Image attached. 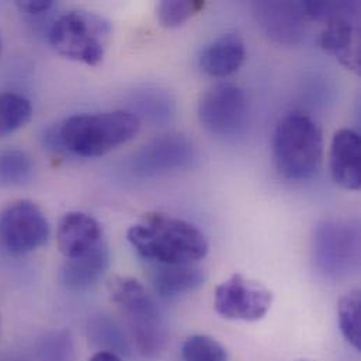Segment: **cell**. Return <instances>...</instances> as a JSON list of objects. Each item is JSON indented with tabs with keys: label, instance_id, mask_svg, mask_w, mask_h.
<instances>
[{
	"label": "cell",
	"instance_id": "cell-24",
	"mask_svg": "<svg viewBox=\"0 0 361 361\" xmlns=\"http://www.w3.org/2000/svg\"><path fill=\"white\" fill-rule=\"evenodd\" d=\"M204 1L201 0L162 1L158 6V18L164 27L176 28L183 25L192 16L200 13Z\"/></svg>",
	"mask_w": 361,
	"mask_h": 361
},
{
	"label": "cell",
	"instance_id": "cell-21",
	"mask_svg": "<svg viewBox=\"0 0 361 361\" xmlns=\"http://www.w3.org/2000/svg\"><path fill=\"white\" fill-rule=\"evenodd\" d=\"M360 311V291H352L341 298L338 308L341 332L356 350H361Z\"/></svg>",
	"mask_w": 361,
	"mask_h": 361
},
{
	"label": "cell",
	"instance_id": "cell-1",
	"mask_svg": "<svg viewBox=\"0 0 361 361\" xmlns=\"http://www.w3.org/2000/svg\"><path fill=\"white\" fill-rule=\"evenodd\" d=\"M127 238L154 264H191L208 253V242L195 225L162 212L145 215L128 229Z\"/></svg>",
	"mask_w": 361,
	"mask_h": 361
},
{
	"label": "cell",
	"instance_id": "cell-20",
	"mask_svg": "<svg viewBox=\"0 0 361 361\" xmlns=\"http://www.w3.org/2000/svg\"><path fill=\"white\" fill-rule=\"evenodd\" d=\"M31 158L20 149H0V185H21L32 175Z\"/></svg>",
	"mask_w": 361,
	"mask_h": 361
},
{
	"label": "cell",
	"instance_id": "cell-26",
	"mask_svg": "<svg viewBox=\"0 0 361 361\" xmlns=\"http://www.w3.org/2000/svg\"><path fill=\"white\" fill-rule=\"evenodd\" d=\"M54 6V1L49 0H27V1H17V7L20 11L30 14V16H37L48 11Z\"/></svg>",
	"mask_w": 361,
	"mask_h": 361
},
{
	"label": "cell",
	"instance_id": "cell-14",
	"mask_svg": "<svg viewBox=\"0 0 361 361\" xmlns=\"http://www.w3.org/2000/svg\"><path fill=\"white\" fill-rule=\"evenodd\" d=\"M331 171L334 180L352 191L360 190L361 141L353 130H339L331 147Z\"/></svg>",
	"mask_w": 361,
	"mask_h": 361
},
{
	"label": "cell",
	"instance_id": "cell-25",
	"mask_svg": "<svg viewBox=\"0 0 361 361\" xmlns=\"http://www.w3.org/2000/svg\"><path fill=\"white\" fill-rule=\"evenodd\" d=\"M138 106L141 107L142 113H145V116L148 114L151 118H154L157 121L162 120L164 117L171 116V113H172V109H171L172 102L168 97L161 96L158 92H154L152 94H149V93L144 94L140 99Z\"/></svg>",
	"mask_w": 361,
	"mask_h": 361
},
{
	"label": "cell",
	"instance_id": "cell-15",
	"mask_svg": "<svg viewBox=\"0 0 361 361\" xmlns=\"http://www.w3.org/2000/svg\"><path fill=\"white\" fill-rule=\"evenodd\" d=\"M246 47L238 34H224L209 42L200 55L201 69L214 78H226L240 69Z\"/></svg>",
	"mask_w": 361,
	"mask_h": 361
},
{
	"label": "cell",
	"instance_id": "cell-18",
	"mask_svg": "<svg viewBox=\"0 0 361 361\" xmlns=\"http://www.w3.org/2000/svg\"><path fill=\"white\" fill-rule=\"evenodd\" d=\"M89 338L100 348V352H111L118 356L128 355L131 350L130 341L127 339L121 326L107 315L94 317L89 322Z\"/></svg>",
	"mask_w": 361,
	"mask_h": 361
},
{
	"label": "cell",
	"instance_id": "cell-8",
	"mask_svg": "<svg viewBox=\"0 0 361 361\" xmlns=\"http://www.w3.org/2000/svg\"><path fill=\"white\" fill-rule=\"evenodd\" d=\"M202 127L216 137L231 138L245 133L249 120V102L245 92L229 83L208 89L198 104Z\"/></svg>",
	"mask_w": 361,
	"mask_h": 361
},
{
	"label": "cell",
	"instance_id": "cell-4",
	"mask_svg": "<svg viewBox=\"0 0 361 361\" xmlns=\"http://www.w3.org/2000/svg\"><path fill=\"white\" fill-rule=\"evenodd\" d=\"M111 297L127 319L138 353L155 357L165 346L166 326L154 298L140 281L128 277L114 280Z\"/></svg>",
	"mask_w": 361,
	"mask_h": 361
},
{
	"label": "cell",
	"instance_id": "cell-17",
	"mask_svg": "<svg viewBox=\"0 0 361 361\" xmlns=\"http://www.w3.org/2000/svg\"><path fill=\"white\" fill-rule=\"evenodd\" d=\"M205 283L201 267L191 264H155L152 284L155 293L164 300H173L195 291Z\"/></svg>",
	"mask_w": 361,
	"mask_h": 361
},
{
	"label": "cell",
	"instance_id": "cell-12",
	"mask_svg": "<svg viewBox=\"0 0 361 361\" xmlns=\"http://www.w3.org/2000/svg\"><path fill=\"white\" fill-rule=\"evenodd\" d=\"M255 17L263 32L277 44L297 45L308 30V14L302 1H257Z\"/></svg>",
	"mask_w": 361,
	"mask_h": 361
},
{
	"label": "cell",
	"instance_id": "cell-23",
	"mask_svg": "<svg viewBox=\"0 0 361 361\" xmlns=\"http://www.w3.org/2000/svg\"><path fill=\"white\" fill-rule=\"evenodd\" d=\"M183 361H228L225 348L207 335H192L181 346Z\"/></svg>",
	"mask_w": 361,
	"mask_h": 361
},
{
	"label": "cell",
	"instance_id": "cell-2",
	"mask_svg": "<svg viewBox=\"0 0 361 361\" xmlns=\"http://www.w3.org/2000/svg\"><path fill=\"white\" fill-rule=\"evenodd\" d=\"M140 126V118L131 111L114 110L72 116L59 124L56 131L63 151L96 158L131 141Z\"/></svg>",
	"mask_w": 361,
	"mask_h": 361
},
{
	"label": "cell",
	"instance_id": "cell-19",
	"mask_svg": "<svg viewBox=\"0 0 361 361\" xmlns=\"http://www.w3.org/2000/svg\"><path fill=\"white\" fill-rule=\"evenodd\" d=\"M32 117V106L21 94L0 93V138L25 127Z\"/></svg>",
	"mask_w": 361,
	"mask_h": 361
},
{
	"label": "cell",
	"instance_id": "cell-5",
	"mask_svg": "<svg viewBox=\"0 0 361 361\" xmlns=\"http://www.w3.org/2000/svg\"><path fill=\"white\" fill-rule=\"evenodd\" d=\"M111 38V24L102 16L89 11H69L61 16L49 30V44L62 56L99 65Z\"/></svg>",
	"mask_w": 361,
	"mask_h": 361
},
{
	"label": "cell",
	"instance_id": "cell-9",
	"mask_svg": "<svg viewBox=\"0 0 361 361\" xmlns=\"http://www.w3.org/2000/svg\"><path fill=\"white\" fill-rule=\"evenodd\" d=\"M48 236V221L32 201L13 202L0 214V246L10 255L30 253L41 247Z\"/></svg>",
	"mask_w": 361,
	"mask_h": 361
},
{
	"label": "cell",
	"instance_id": "cell-10",
	"mask_svg": "<svg viewBox=\"0 0 361 361\" xmlns=\"http://www.w3.org/2000/svg\"><path fill=\"white\" fill-rule=\"evenodd\" d=\"M271 302L273 294L264 286L233 274L216 287L214 308L225 319L255 322L266 317Z\"/></svg>",
	"mask_w": 361,
	"mask_h": 361
},
{
	"label": "cell",
	"instance_id": "cell-13",
	"mask_svg": "<svg viewBox=\"0 0 361 361\" xmlns=\"http://www.w3.org/2000/svg\"><path fill=\"white\" fill-rule=\"evenodd\" d=\"M58 246L66 259L83 256L103 243L100 224L85 212H68L58 226Z\"/></svg>",
	"mask_w": 361,
	"mask_h": 361
},
{
	"label": "cell",
	"instance_id": "cell-16",
	"mask_svg": "<svg viewBox=\"0 0 361 361\" xmlns=\"http://www.w3.org/2000/svg\"><path fill=\"white\" fill-rule=\"evenodd\" d=\"M109 266L110 252L103 242L83 256L66 259L61 270V281L66 288L73 291L87 290L104 276Z\"/></svg>",
	"mask_w": 361,
	"mask_h": 361
},
{
	"label": "cell",
	"instance_id": "cell-6",
	"mask_svg": "<svg viewBox=\"0 0 361 361\" xmlns=\"http://www.w3.org/2000/svg\"><path fill=\"white\" fill-rule=\"evenodd\" d=\"M310 18L325 21L322 48L348 69H360L359 4L356 1H302Z\"/></svg>",
	"mask_w": 361,
	"mask_h": 361
},
{
	"label": "cell",
	"instance_id": "cell-11",
	"mask_svg": "<svg viewBox=\"0 0 361 361\" xmlns=\"http://www.w3.org/2000/svg\"><path fill=\"white\" fill-rule=\"evenodd\" d=\"M198 159L194 144L181 134L161 135L144 145L131 159V171L140 178H155L191 168Z\"/></svg>",
	"mask_w": 361,
	"mask_h": 361
},
{
	"label": "cell",
	"instance_id": "cell-22",
	"mask_svg": "<svg viewBox=\"0 0 361 361\" xmlns=\"http://www.w3.org/2000/svg\"><path fill=\"white\" fill-rule=\"evenodd\" d=\"M38 361H75V345L68 331L47 334L37 346Z\"/></svg>",
	"mask_w": 361,
	"mask_h": 361
},
{
	"label": "cell",
	"instance_id": "cell-28",
	"mask_svg": "<svg viewBox=\"0 0 361 361\" xmlns=\"http://www.w3.org/2000/svg\"><path fill=\"white\" fill-rule=\"evenodd\" d=\"M7 361H27V360H23V359H11V360H7Z\"/></svg>",
	"mask_w": 361,
	"mask_h": 361
},
{
	"label": "cell",
	"instance_id": "cell-3",
	"mask_svg": "<svg viewBox=\"0 0 361 361\" xmlns=\"http://www.w3.org/2000/svg\"><path fill=\"white\" fill-rule=\"evenodd\" d=\"M324 140L318 124L308 116L291 113L277 126L274 134V164L288 180H308L322 165Z\"/></svg>",
	"mask_w": 361,
	"mask_h": 361
},
{
	"label": "cell",
	"instance_id": "cell-27",
	"mask_svg": "<svg viewBox=\"0 0 361 361\" xmlns=\"http://www.w3.org/2000/svg\"><path fill=\"white\" fill-rule=\"evenodd\" d=\"M90 361H123L121 357L116 353H111V352H99L96 353Z\"/></svg>",
	"mask_w": 361,
	"mask_h": 361
},
{
	"label": "cell",
	"instance_id": "cell-7",
	"mask_svg": "<svg viewBox=\"0 0 361 361\" xmlns=\"http://www.w3.org/2000/svg\"><path fill=\"white\" fill-rule=\"evenodd\" d=\"M314 257L328 279L341 280L353 273L360 262V229L352 221L321 222L314 235Z\"/></svg>",
	"mask_w": 361,
	"mask_h": 361
}]
</instances>
